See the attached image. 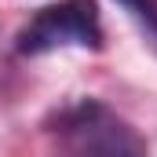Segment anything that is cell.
Here are the masks:
<instances>
[{"label":"cell","instance_id":"6da1fadb","mask_svg":"<svg viewBox=\"0 0 157 157\" xmlns=\"http://www.w3.org/2000/svg\"><path fill=\"white\" fill-rule=\"evenodd\" d=\"M59 132L77 157H146L135 128L95 99L70 106L59 117Z\"/></svg>","mask_w":157,"mask_h":157},{"label":"cell","instance_id":"3957f363","mask_svg":"<svg viewBox=\"0 0 157 157\" xmlns=\"http://www.w3.org/2000/svg\"><path fill=\"white\" fill-rule=\"evenodd\" d=\"M117 4L128 11V18L139 26L143 40L150 44V51L157 55V0H117Z\"/></svg>","mask_w":157,"mask_h":157},{"label":"cell","instance_id":"7a4b0ae2","mask_svg":"<svg viewBox=\"0 0 157 157\" xmlns=\"http://www.w3.org/2000/svg\"><path fill=\"white\" fill-rule=\"evenodd\" d=\"M102 26L91 0H62L37 11L18 29V51L22 55H48L59 48H99Z\"/></svg>","mask_w":157,"mask_h":157}]
</instances>
